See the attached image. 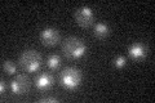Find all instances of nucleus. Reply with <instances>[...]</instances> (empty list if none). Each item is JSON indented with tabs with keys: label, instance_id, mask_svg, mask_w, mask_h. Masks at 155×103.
<instances>
[{
	"label": "nucleus",
	"instance_id": "f8f14e48",
	"mask_svg": "<svg viewBox=\"0 0 155 103\" xmlns=\"http://www.w3.org/2000/svg\"><path fill=\"white\" fill-rule=\"evenodd\" d=\"M114 67L115 68H118V70H123V68L127 66V58H125L124 56H116L114 58Z\"/></svg>",
	"mask_w": 155,
	"mask_h": 103
},
{
	"label": "nucleus",
	"instance_id": "6e6552de",
	"mask_svg": "<svg viewBox=\"0 0 155 103\" xmlns=\"http://www.w3.org/2000/svg\"><path fill=\"white\" fill-rule=\"evenodd\" d=\"M128 56L133 62H142L147 57V47L141 41L132 43L128 47Z\"/></svg>",
	"mask_w": 155,
	"mask_h": 103
},
{
	"label": "nucleus",
	"instance_id": "ddd939ff",
	"mask_svg": "<svg viewBox=\"0 0 155 103\" xmlns=\"http://www.w3.org/2000/svg\"><path fill=\"white\" fill-rule=\"evenodd\" d=\"M38 102L39 103H58V98H56V97H43Z\"/></svg>",
	"mask_w": 155,
	"mask_h": 103
},
{
	"label": "nucleus",
	"instance_id": "423d86ee",
	"mask_svg": "<svg viewBox=\"0 0 155 103\" xmlns=\"http://www.w3.org/2000/svg\"><path fill=\"white\" fill-rule=\"evenodd\" d=\"M39 39H40V43L44 47H54L61 41V35L57 28L45 27L39 34Z\"/></svg>",
	"mask_w": 155,
	"mask_h": 103
},
{
	"label": "nucleus",
	"instance_id": "1a4fd4ad",
	"mask_svg": "<svg viewBox=\"0 0 155 103\" xmlns=\"http://www.w3.org/2000/svg\"><path fill=\"white\" fill-rule=\"evenodd\" d=\"M110 32H111V30H110V27H109L107 23H105V22H97V23H94L93 34H94V36L97 39H100V40H105L106 37H109Z\"/></svg>",
	"mask_w": 155,
	"mask_h": 103
},
{
	"label": "nucleus",
	"instance_id": "9d476101",
	"mask_svg": "<svg viewBox=\"0 0 155 103\" xmlns=\"http://www.w3.org/2000/svg\"><path fill=\"white\" fill-rule=\"evenodd\" d=\"M60 66H61V57L58 54H51L47 58V67L49 68L51 71L58 70Z\"/></svg>",
	"mask_w": 155,
	"mask_h": 103
},
{
	"label": "nucleus",
	"instance_id": "39448f33",
	"mask_svg": "<svg viewBox=\"0 0 155 103\" xmlns=\"http://www.w3.org/2000/svg\"><path fill=\"white\" fill-rule=\"evenodd\" d=\"M74 18H75V22L80 27L88 28L94 22V13L92 11V8L83 5V7L76 8V11L74 13Z\"/></svg>",
	"mask_w": 155,
	"mask_h": 103
},
{
	"label": "nucleus",
	"instance_id": "0eeeda50",
	"mask_svg": "<svg viewBox=\"0 0 155 103\" xmlns=\"http://www.w3.org/2000/svg\"><path fill=\"white\" fill-rule=\"evenodd\" d=\"M56 84L54 76L49 72H41L34 79V85L39 92H47L51 90Z\"/></svg>",
	"mask_w": 155,
	"mask_h": 103
},
{
	"label": "nucleus",
	"instance_id": "f03ea898",
	"mask_svg": "<svg viewBox=\"0 0 155 103\" xmlns=\"http://www.w3.org/2000/svg\"><path fill=\"white\" fill-rule=\"evenodd\" d=\"M18 65L25 72L35 73L39 72L43 65L41 54L35 49H26L18 57Z\"/></svg>",
	"mask_w": 155,
	"mask_h": 103
},
{
	"label": "nucleus",
	"instance_id": "7ed1b4c3",
	"mask_svg": "<svg viewBox=\"0 0 155 103\" xmlns=\"http://www.w3.org/2000/svg\"><path fill=\"white\" fill-rule=\"evenodd\" d=\"M58 81H60L61 86L65 90L74 92L76 89H79L81 82H83V73L76 67H65L60 72Z\"/></svg>",
	"mask_w": 155,
	"mask_h": 103
},
{
	"label": "nucleus",
	"instance_id": "f257e3e1",
	"mask_svg": "<svg viewBox=\"0 0 155 103\" xmlns=\"http://www.w3.org/2000/svg\"><path fill=\"white\" fill-rule=\"evenodd\" d=\"M87 44L84 43L83 39L78 36H69L62 41V54H64L67 60L78 61L81 60L87 54Z\"/></svg>",
	"mask_w": 155,
	"mask_h": 103
},
{
	"label": "nucleus",
	"instance_id": "20e7f679",
	"mask_svg": "<svg viewBox=\"0 0 155 103\" xmlns=\"http://www.w3.org/2000/svg\"><path fill=\"white\" fill-rule=\"evenodd\" d=\"M11 93L17 97L26 95L31 89V79L26 73H17L16 77L9 84Z\"/></svg>",
	"mask_w": 155,
	"mask_h": 103
},
{
	"label": "nucleus",
	"instance_id": "9b49d317",
	"mask_svg": "<svg viewBox=\"0 0 155 103\" xmlns=\"http://www.w3.org/2000/svg\"><path fill=\"white\" fill-rule=\"evenodd\" d=\"M3 71L9 76L17 75V66L11 60H4L3 61Z\"/></svg>",
	"mask_w": 155,
	"mask_h": 103
},
{
	"label": "nucleus",
	"instance_id": "4468645a",
	"mask_svg": "<svg viewBox=\"0 0 155 103\" xmlns=\"http://www.w3.org/2000/svg\"><path fill=\"white\" fill-rule=\"evenodd\" d=\"M5 92H7L5 81L2 80V81H0V94H2V97H4V94H5Z\"/></svg>",
	"mask_w": 155,
	"mask_h": 103
}]
</instances>
